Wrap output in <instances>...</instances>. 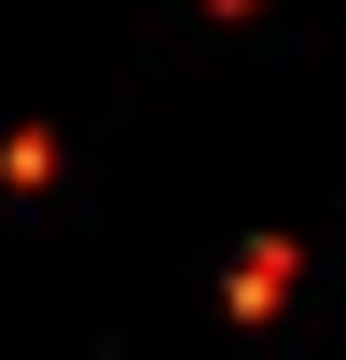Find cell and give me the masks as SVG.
<instances>
[{
    "label": "cell",
    "mask_w": 346,
    "mask_h": 360,
    "mask_svg": "<svg viewBox=\"0 0 346 360\" xmlns=\"http://www.w3.org/2000/svg\"><path fill=\"white\" fill-rule=\"evenodd\" d=\"M208 14H263V0H208Z\"/></svg>",
    "instance_id": "3957f363"
},
{
    "label": "cell",
    "mask_w": 346,
    "mask_h": 360,
    "mask_svg": "<svg viewBox=\"0 0 346 360\" xmlns=\"http://www.w3.org/2000/svg\"><path fill=\"white\" fill-rule=\"evenodd\" d=\"M0 180H14V194H42V180H56V139H42V125H14V139H0Z\"/></svg>",
    "instance_id": "7a4b0ae2"
},
{
    "label": "cell",
    "mask_w": 346,
    "mask_h": 360,
    "mask_svg": "<svg viewBox=\"0 0 346 360\" xmlns=\"http://www.w3.org/2000/svg\"><path fill=\"white\" fill-rule=\"evenodd\" d=\"M291 291H305V250H291V236H250L236 277H222V305H236V319H277Z\"/></svg>",
    "instance_id": "6da1fadb"
}]
</instances>
